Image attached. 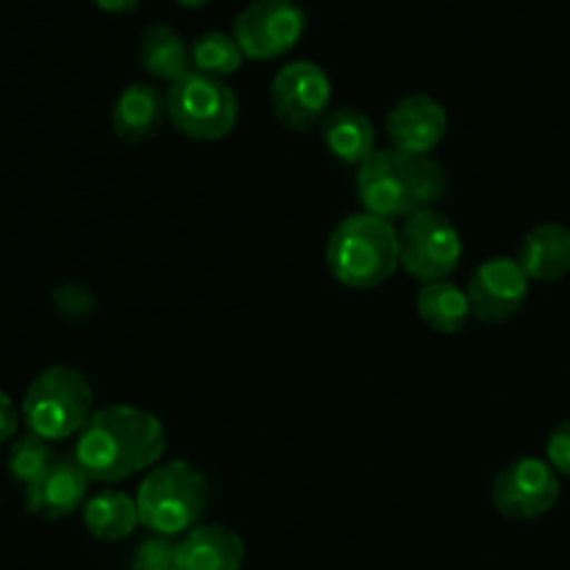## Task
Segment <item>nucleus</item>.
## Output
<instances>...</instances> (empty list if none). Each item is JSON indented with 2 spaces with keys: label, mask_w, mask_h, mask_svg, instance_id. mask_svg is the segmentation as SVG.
Wrapping results in <instances>:
<instances>
[{
  "label": "nucleus",
  "mask_w": 570,
  "mask_h": 570,
  "mask_svg": "<svg viewBox=\"0 0 570 570\" xmlns=\"http://www.w3.org/2000/svg\"><path fill=\"white\" fill-rule=\"evenodd\" d=\"M167 451V432L159 417L128 404L92 412L76 443V462L89 482L115 484L159 465Z\"/></svg>",
  "instance_id": "f257e3e1"
},
{
  "label": "nucleus",
  "mask_w": 570,
  "mask_h": 570,
  "mask_svg": "<svg viewBox=\"0 0 570 570\" xmlns=\"http://www.w3.org/2000/svg\"><path fill=\"white\" fill-rule=\"evenodd\" d=\"M449 189V176L432 156L404 150H376L356 167V195L367 215L382 220H406L415 212L434 209Z\"/></svg>",
  "instance_id": "f03ea898"
},
{
  "label": "nucleus",
  "mask_w": 570,
  "mask_h": 570,
  "mask_svg": "<svg viewBox=\"0 0 570 570\" xmlns=\"http://www.w3.org/2000/svg\"><path fill=\"white\" fill-rule=\"evenodd\" d=\"M326 265L343 287H382L401 267L399 228L367 212L345 217L326 243Z\"/></svg>",
  "instance_id": "7ed1b4c3"
},
{
  "label": "nucleus",
  "mask_w": 570,
  "mask_h": 570,
  "mask_svg": "<svg viewBox=\"0 0 570 570\" xmlns=\"http://www.w3.org/2000/svg\"><path fill=\"white\" fill-rule=\"evenodd\" d=\"M209 479L187 460L150 468L137 490L139 523L159 538H178L200 527L209 510Z\"/></svg>",
  "instance_id": "20e7f679"
},
{
  "label": "nucleus",
  "mask_w": 570,
  "mask_h": 570,
  "mask_svg": "<svg viewBox=\"0 0 570 570\" xmlns=\"http://www.w3.org/2000/svg\"><path fill=\"white\" fill-rule=\"evenodd\" d=\"M95 393L78 367L53 365L39 373L22 399V421L28 432L48 443L76 438L92 417Z\"/></svg>",
  "instance_id": "39448f33"
},
{
  "label": "nucleus",
  "mask_w": 570,
  "mask_h": 570,
  "mask_svg": "<svg viewBox=\"0 0 570 570\" xmlns=\"http://www.w3.org/2000/svg\"><path fill=\"white\" fill-rule=\"evenodd\" d=\"M167 117L178 134L198 142L228 137L239 120V100L228 83L204 72H187L165 95Z\"/></svg>",
  "instance_id": "423d86ee"
},
{
  "label": "nucleus",
  "mask_w": 570,
  "mask_h": 570,
  "mask_svg": "<svg viewBox=\"0 0 570 570\" xmlns=\"http://www.w3.org/2000/svg\"><path fill=\"white\" fill-rule=\"evenodd\" d=\"M399 262L421 284L449 282L462 262V234L443 212L423 209L399 228Z\"/></svg>",
  "instance_id": "0eeeda50"
},
{
  "label": "nucleus",
  "mask_w": 570,
  "mask_h": 570,
  "mask_svg": "<svg viewBox=\"0 0 570 570\" xmlns=\"http://www.w3.org/2000/svg\"><path fill=\"white\" fill-rule=\"evenodd\" d=\"M306 11L295 0H250L234 20V39L245 59L271 61L301 42Z\"/></svg>",
  "instance_id": "6e6552de"
},
{
  "label": "nucleus",
  "mask_w": 570,
  "mask_h": 570,
  "mask_svg": "<svg viewBox=\"0 0 570 570\" xmlns=\"http://www.w3.org/2000/svg\"><path fill=\"white\" fill-rule=\"evenodd\" d=\"M332 92V78L321 65L306 59L289 61L271 83L273 111L284 128L304 134L328 115Z\"/></svg>",
  "instance_id": "1a4fd4ad"
},
{
  "label": "nucleus",
  "mask_w": 570,
  "mask_h": 570,
  "mask_svg": "<svg viewBox=\"0 0 570 570\" xmlns=\"http://www.w3.org/2000/svg\"><path fill=\"white\" fill-rule=\"evenodd\" d=\"M490 495L499 515L510 521H538L560 501V476L546 460L521 456L501 468Z\"/></svg>",
  "instance_id": "9d476101"
},
{
  "label": "nucleus",
  "mask_w": 570,
  "mask_h": 570,
  "mask_svg": "<svg viewBox=\"0 0 570 570\" xmlns=\"http://www.w3.org/2000/svg\"><path fill=\"white\" fill-rule=\"evenodd\" d=\"M529 284L532 282L518 265V259L493 256V259L482 262L471 273L465 287L473 317L479 323H490V326L512 321L527 306Z\"/></svg>",
  "instance_id": "9b49d317"
},
{
  "label": "nucleus",
  "mask_w": 570,
  "mask_h": 570,
  "mask_svg": "<svg viewBox=\"0 0 570 570\" xmlns=\"http://www.w3.org/2000/svg\"><path fill=\"white\" fill-rule=\"evenodd\" d=\"M384 126L395 150L429 156L449 134V111L432 95H406L390 109Z\"/></svg>",
  "instance_id": "f8f14e48"
},
{
  "label": "nucleus",
  "mask_w": 570,
  "mask_h": 570,
  "mask_svg": "<svg viewBox=\"0 0 570 570\" xmlns=\"http://www.w3.org/2000/svg\"><path fill=\"white\" fill-rule=\"evenodd\" d=\"M89 476L81 471L76 456L56 460L42 479L26 488V507L31 515L45 521H61L87 504Z\"/></svg>",
  "instance_id": "ddd939ff"
},
{
  "label": "nucleus",
  "mask_w": 570,
  "mask_h": 570,
  "mask_svg": "<svg viewBox=\"0 0 570 570\" xmlns=\"http://www.w3.org/2000/svg\"><path fill=\"white\" fill-rule=\"evenodd\" d=\"M243 562V538L220 523H200L178 540V568L181 570H239Z\"/></svg>",
  "instance_id": "4468645a"
},
{
  "label": "nucleus",
  "mask_w": 570,
  "mask_h": 570,
  "mask_svg": "<svg viewBox=\"0 0 570 570\" xmlns=\"http://www.w3.org/2000/svg\"><path fill=\"white\" fill-rule=\"evenodd\" d=\"M167 117L165 95L150 83H128L111 109V128L128 145L154 139Z\"/></svg>",
  "instance_id": "2eb2a0df"
},
{
  "label": "nucleus",
  "mask_w": 570,
  "mask_h": 570,
  "mask_svg": "<svg viewBox=\"0 0 570 570\" xmlns=\"http://www.w3.org/2000/svg\"><path fill=\"white\" fill-rule=\"evenodd\" d=\"M518 265L529 282H560L570 273V228L562 223H540L523 234Z\"/></svg>",
  "instance_id": "dca6fc26"
},
{
  "label": "nucleus",
  "mask_w": 570,
  "mask_h": 570,
  "mask_svg": "<svg viewBox=\"0 0 570 570\" xmlns=\"http://www.w3.org/2000/svg\"><path fill=\"white\" fill-rule=\"evenodd\" d=\"M321 134L328 154L345 165L360 167L376 154V128H373L371 117L354 106L328 111L321 122Z\"/></svg>",
  "instance_id": "f3484780"
},
{
  "label": "nucleus",
  "mask_w": 570,
  "mask_h": 570,
  "mask_svg": "<svg viewBox=\"0 0 570 570\" xmlns=\"http://www.w3.org/2000/svg\"><path fill=\"white\" fill-rule=\"evenodd\" d=\"M139 65L148 76L176 83L178 78L193 72V56L176 28L167 22H154L145 28L142 39H139Z\"/></svg>",
  "instance_id": "a211bd4d"
},
{
  "label": "nucleus",
  "mask_w": 570,
  "mask_h": 570,
  "mask_svg": "<svg viewBox=\"0 0 570 570\" xmlns=\"http://www.w3.org/2000/svg\"><path fill=\"white\" fill-rule=\"evenodd\" d=\"M83 527L92 538L106 540V543L131 538L134 529L142 527L137 499L120 493V490H104V493L92 495L83 504Z\"/></svg>",
  "instance_id": "6ab92c4d"
},
{
  "label": "nucleus",
  "mask_w": 570,
  "mask_h": 570,
  "mask_svg": "<svg viewBox=\"0 0 570 570\" xmlns=\"http://www.w3.org/2000/svg\"><path fill=\"white\" fill-rule=\"evenodd\" d=\"M415 306L421 321L438 334L465 332L473 317L468 293L462 287H456L454 282L423 284L415 298Z\"/></svg>",
  "instance_id": "aec40b11"
},
{
  "label": "nucleus",
  "mask_w": 570,
  "mask_h": 570,
  "mask_svg": "<svg viewBox=\"0 0 570 570\" xmlns=\"http://www.w3.org/2000/svg\"><path fill=\"white\" fill-rule=\"evenodd\" d=\"M189 56H193V70L204 72V76L212 78H226L234 76V72L243 67V48L237 45L234 33L223 31H204L200 37L193 39L189 45Z\"/></svg>",
  "instance_id": "412c9836"
},
{
  "label": "nucleus",
  "mask_w": 570,
  "mask_h": 570,
  "mask_svg": "<svg viewBox=\"0 0 570 570\" xmlns=\"http://www.w3.org/2000/svg\"><path fill=\"white\" fill-rule=\"evenodd\" d=\"M53 462L56 456L53 451H50L48 440L37 438V434L31 432H28L26 438L14 440V445L9 449V473L17 484H22V488H31L37 479H42Z\"/></svg>",
  "instance_id": "4be33fe9"
},
{
  "label": "nucleus",
  "mask_w": 570,
  "mask_h": 570,
  "mask_svg": "<svg viewBox=\"0 0 570 570\" xmlns=\"http://www.w3.org/2000/svg\"><path fill=\"white\" fill-rule=\"evenodd\" d=\"M131 570H181L178 568V543L173 538L154 534L134 551Z\"/></svg>",
  "instance_id": "5701e85b"
},
{
  "label": "nucleus",
  "mask_w": 570,
  "mask_h": 570,
  "mask_svg": "<svg viewBox=\"0 0 570 570\" xmlns=\"http://www.w3.org/2000/svg\"><path fill=\"white\" fill-rule=\"evenodd\" d=\"M546 462L557 471V476L570 479V417L560 421L554 432L549 434V445H546Z\"/></svg>",
  "instance_id": "b1692460"
},
{
  "label": "nucleus",
  "mask_w": 570,
  "mask_h": 570,
  "mask_svg": "<svg viewBox=\"0 0 570 570\" xmlns=\"http://www.w3.org/2000/svg\"><path fill=\"white\" fill-rule=\"evenodd\" d=\"M53 304L61 315L83 317L92 312V295H89L81 284H61L53 293Z\"/></svg>",
  "instance_id": "393cba45"
},
{
  "label": "nucleus",
  "mask_w": 570,
  "mask_h": 570,
  "mask_svg": "<svg viewBox=\"0 0 570 570\" xmlns=\"http://www.w3.org/2000/svg\"><path fill=\"white\" fill-rule=\"evenodd\" d=\"M17 426H20V412H17L14 401L9 399V393L0 390V443H9L17 434Z\"/></svg>",
  "instance_id": "a878e982"
},
{
  "label": "nucleus",
  "mask_w": 570,
  "mask_h": 570,
  "mask_svg": "<svg viewBox=\"0 0 570 570\" xmlns=\"http://www.w3.org/2000/svg\"><path fill=\"white\" fill-rule=\"evenodd\" d=\"M139 3L142 0H95V6L106 14H131V11L139 9Z\"/></svg>",
  "instance_id": "bb28decb"
},
{
  "label": "nucleus",
  "mask_w": 570,
  "mask_h": 570,
  "mask_svg": "<svg viewBox=\"0 0 570 570\" xmlns=\"http://www.w3.org/2000/svg\"><path fill=\"white\" fill-rule=\"evenodd\" d=\"M176 3H181L184 9H204V6H209L212 0H176Z\"/></svg>",
  "instance_id": "cd10ccee"
}]
</instances>
